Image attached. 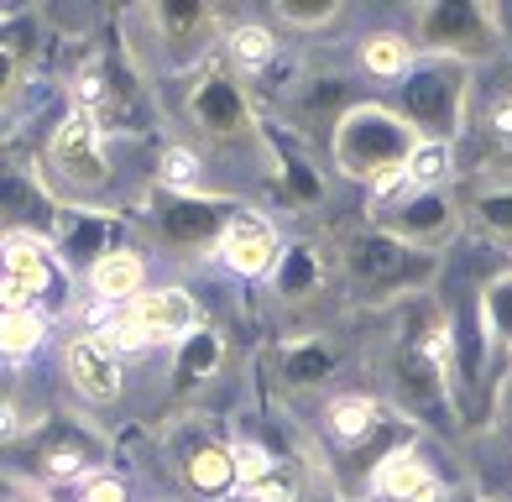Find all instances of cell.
I'll list each match as a JSON object with an SVG mask.
<instances>
[{"instance_id": "obj_25", "label": "cell", "mask_w": 512, "mask_h": 502, "mask_svg": "<svg viewBox=\"0 0 512 502\" xmlns=\"http://www.w3.org/2000/svg\"><path fill=\"white\" fill-rule=\"evenodd\" d=\"M330 272H335V262L324 257V251L314 246V241H288L283 246V262L272 267V278H267V288H272V299L277 304H314L319 293H324V283H330Z\"/></svg>"}, {"instance_id": "obj_34", "label": "cell", "mask_w": 512, "mask_h": 502, "mask_svg": "<svg viewBox=\"0 0 512 502\" xmlns=\"http://www.w3.org/2000/svg\"><path fill=\"white\" fill-rule=\"evenodd\" d=\"M53 497H58V502H136V497H131V482H126L115 466L84 476V482L63 487V492H53Z\"/></svg>"}, {"instance_id": "obj_28", "label": "cell", "mask_w": 512, "mask_h": 502, "mask_svg": "<svg viewBox=\"0 0 512 502\" xmlns=\"http://www.w3.org/2000/svg\"><path fill=\"white\" fill-rule=\"evenodd\" d=\"M84 283H89V293H95V304H105V309H115V304H131L136 293H147L152 283H147V257H142V246H121V251H110L105 262H95L84 272Z\"/></svg>"}, {"instance_id": "obj_2", "label": "cell", "mask_w": 512, "mask_h": 502, "mask_svg": "<svg viewBox=\"0 0 512 502\" xmlns=\"http://www.w3.org/2000/svg\"><path fill=\"white\" fill-rule=\"evenodd\" d=\"M387 403L418 429H434V435H455L460 429L450 314L429 293L403 304L398 314V335L387 346Z\"/></svg>"}, {"instance_id": "obj_32", "label": "cell", "mask_w": 512, "mask_h": 502, "mask_svg": "<svg viewBox=\"0 0 512 502\" xmlns=\"http://www.w3.org/2000/svg\"><path fill=\"white\" fill-rule=\"evenodd\" d=\"M48 335H53V319L42 309H0V351H6L11 367L32 361L48 346Z\"/></svg>"}, {"instance_id": "obj_15", "label": "cell", "mask_w": 512, "mask_h": 502, "mask_svg": "<svg viewBox=\"0 0 512 502\" xmlns=\"http://www.w3.org/2000/svg\"><path fill=\"white\" fill-rule=\"evenodd\" d=\"M168 461H173V482L183 497L194 502H225L241 492V466H236V445L225 435L189 424L168 435Z\"/></svg>"}, {"instance_id": "obj_10", "label": "cell", "mask_w": 512, "mask_h": 502, "mask_svg": "<svg viewBox=\"0 0 512 502\" xmlns=\"http://www.w3.org/2000/svg\"><path fill=\"white\" fill-rule=\"evenodd\" d=\"M11 455H16L11 471L32 476V482H42L48 492H63V487H74V482H84V476H95V471L110 466V440L89 419L53 414L32 440H21Z\"/></svg>"}, {"instance_id": "obj_20", "label": "cell", "mask_w": 512, "mask_h": 502, "mask_svg": "<svg viewBox=\"0 0 512 502\" xmlns=\"http://www.w3.org/2000/svg\"><path fill=\"white\" fill-rule=\"evenodd\" d=\"M131 236H126V220L121 210H68L58 236H53V251L63 257L68 272H89L95 262H105L110 251H121Z\"/></svg>"}, {"instance_id": "obj_26", "label": "cell", "mask_w": 512, "mask_h": 502, "mask_svg": "<svg viewBox=\"0 0 512 502\" xmlns=\"http://www.w3.org/2000/svg\"><path fill=\"white\" fill-rule=\"evenodd\" d=\"M225 361H230V351H225V335H220L215 325L194 330L189 340H183V346H173L168 393H173V398H199L204 387L225 372Z\"/></svg>"}, {"instance_id": "obj_13", "label": "cell", "mask_w": 512, "mask_h": 502, "mask_svg": "<svg viewBox=\"0 0 512 502\" xmlns=\"http://www.w3.org/2000/svg\"><path fill=\"white\" fill-rule=\"evenodd\" d=\"M131 74H136V68H131L126 53L89 48V53L79 58V68L68 74V110L89 116L105 136L142 131V100H136Z\"/></svg>"}, {"instance_id": "obj_30", "label": "cell", "mask_w": 512, "mask_h": 502, "mask_svg": "<svg viewBox=\"0 0 512 502\" xmlns=\"http://www.w3.org/2000/svg\"><path fill=\"white\" fill-rule=\"evenodd\" d=\"M272 194H277V204H283V210H319V204H324V173L309 168L288 142H277Z\"/></svg>"}, {"instance_id": "obj_14", "label": "cell", "mask_w": 512, "mask_h": 502, "mask_svg": "<svg viewBox=\"0 0 512 502\" xmlns=\"http://www.w3.org/2000/svg\"><path fill=\"white\" fill-rule=\"evenodd\" d=\"M53 37V16L42 6H11L0 16V105H6V116H16L32 84H42Z\"/></svg>"}, {"instance_id": "obj_16", "label": "cell", "mask_w": 512, "mask_h": 502, "mask_svg": "<svg viewBox=\"0 0 512 502\" xmlns=\"http://www.w3.org/2000/svg\"><path fill=\"white\" fill-rule=\"evenodd\" d=\"M68 267L53 251V241L37 236H6L0 246V309H42L63 304Z\"/></svg>"}, {"instance_id": "obj_33", "label": "cell", "mask_w": 512, "mask_h": 502, "mask_svg": "<svg viewBox=\"0 0 512 502\" xmlns=\"http://www.w3.org/2000/svg\"><path fill=\"white\" fill-rule=\"evenodd\" d=\"M283 32H304V37H314V32H330V27H340L345 21V6L340 0H272V11H267Z\"/></svg>"}, {"instance_id": "obj_9", "label": "cell", "mask_w": 512, "mask_h": 502, "mask_svg": "<svg viewBox=\"0 0 512 502\" xmlns=\"http://www.w3.org/2000/svg\"><path fill=\"white\" fill-rule=\"evenodd\" d=\"M246 199L236 194H183V189H162L152 184L136 199V215L147 225V241L157 251H168L173 262H194L204 251H220L225 225L236 220Z\"/></svg>"}, {"instance_id": "obj_7", "label": "cell", "mask_w": 512, "mask_h": 502, "mask_svg": "<svg viewBox=\"0 0 512 502\" xmlns=\"http://www.w3.org/2000/svg\"><path fill=\"white\" fill-rule=\"evenodd\" d=\"M476 74L481 68H465L450 58H418L413 74L392 89L387 105L424 136L434 147H455L465 136V121H471L476 105Z\"/></svg>"}, {"instance_id": "obj_18", "label": "cell", "mask_w": 512, "mask_h": 502, "mask_svg": "<svg viewBox=\"0 0 512 502\" xmlns=\"http://www.w3.org/2000/svg\"><path fill=\"white\" fill-rule=\"evenodd\" d=\"M345 367L340 340H330V330H304V335H283L267 356V372L283 393L304 398V393H324Z\"/></svg>"}, {"instance_id": "obj_35", "label": "cell", "mask_w": 512, "mask_h": 502, "mask_svg": "<svg viewBox=\"0 0 512 502\" xmlns=\"http://www.w3.org/2000/svg\"><path fill=\"white\" fill-rule=\"evenodd\" d=\"M0 502H58L42 482H32V476L21 471H6V487H0Z\"/></svg>"}, {"instance_id": "obj_22", "label": "cell", "mask_w": 512, "mask_h": 502, "mask_svg": "<svg viewBox=\"0 0 512 502\" xmlns=\"http://www.w3.org/2000/svg\"><path fill=\"white\" fill-rule=\"evenodd\" d=\"M465 136H476L481 168H492V178H512V79L502 84H476V105Z\"/></svg>"}, {"instance_id": "obj_11", "label": "cell", "mask_w": 512, "mask_h": 502, "mask_svg": "<svg viewBox=\"0 0 512 502\" xmlns=\"http://www.w3.org/2000/svg\"><path fill=\"white\" fill-rule=\"evenodd\" d=\"M366 225H377V231L408 241L413 251H434V257H445V251L455 246V236L465 231V204L450 189L398 184L387 194H371Z\"/></svg>"}, {"instance_id": "obj_8", "label": "cell", "mask_w": 512, "mask_h": 502, "mask_svg": "<svg viewBox=\"0 0 512 502\" xmlns=\"http://www.w3.org/2000/svg\"><path fill=\"white\" fill-rule=\"evenodd\" d=\"M408 37L418 58H450L465 68H486L507 53L502 11L486 0H424L408 11Z\"/></svg>"}, {"instance_id": "obj_23", "label": "cell", "mask_w": 512, "mask_h": 502, "mask_svg": "<svg viewBox=\"0 0 512 502\" xmlns=\"http://www.w3.org/2000/svg\"><path fill=\"white\" fill-rule=\"evenodd\" d=\"M366 502H445V476H439V466L429 461L424 440L403 445L377 471V482H371V497Z\"/></svg>"}, {"instance_id": "obj_24", "label": "cell", "mask_w": 512, "mask_h": 502, "mask_svg": "<svg viewBox=\"0 0 512 502\" xmlns=\"http://www.w3.org/2000/svg\"><path fill=\"white\" fill-rule=\"evenodd\" d=\"M220 58L236 68V74L256 89L262 79H272V68L283 63V37H277V21L267 16H230V32H225V48Z\"/></svg>"}, {"instance_id": "obj_6", "label": "cell", "mask_w": 512, "mask_h": 502, "mask_svg": "<svg viewBox=\"0 0 512 502\" xmlns=\"http://www.w3.org/2000/svg\"><path fill=\"white\" fill-rule=\"evenodd\" d=\"M32 173L48 184V194L63 210H110V189H115V157H110V136L79 116L63 110L48 126V142L37 147Z\"/></svg>"}, {"instance_id": "obj_1", "label": "cell", "mask_w": 512, "mask_h": 502, "mask_svg": "<svg viewBox=\"0 0 512 502\" xmlns=\"http://www.w3.org/2000/svg\"><path fill=\"white\" fill-rule=\"evenodd\" d=\"M183 126H189V142L204 168L209 163H230L251 178V189H272V168H277V136H267L262 110H256L251 84L230 68L225 58L204 63L194 79H183Z\"/></svg>"}, {"instance_id": "obj_3", "label": "cell", "mask_w": 512, "mask_h": 502, "mask_svg": "<svg viewBox=\"0 0 512 502\" xmlns=\"http://www.w3.org/2000/svg\"><path fill=\"white\" fill-rule=\"evenodd\" d=\"M230 16L220 6H136L121 16V53L136 74L194 79L225 48Z\"/></svg>"}, {"instance_id": "obj_5", "label": "cell", "mask_w": 512, "mask_h": 502, "mask_svg": "<svg viewBox=\"0 0 512 502\" xmlns=\"http://www.w3.org/2000/svg\"><path fill=\"white\" fill-rule=\"evenodd\" d=\"M439 272H445V257L413 251L408 241L377 231V225L340 231L335 241V278L361 304H413L434 293Z\"/></svg>"}, {"instance_id": "obj_31", "label": "cell", "mask_w": 512, "mask_h": 502, "mask_svg": "<svg viewBox=\"0 0 512 502\" xmlns=\"http://www.w3.org/2000/svg\"><path fill=\"white\" fill-rule=\"evenodd\" d=\"M465 220L476 225L486 241L512 251V178H481L465 199Z\"/></svg>"}, {"instance_id": "obj_29", "label": "cell", "mask_w": 512, "mask_h": 502, "mask_svg": "<svg viewBox=\"0 0 512 502\" xmlns=\"http://www.w3.org/2000/svg\"><path fill=\"white\" fill-rule=\"evenodd\" d=\"M476 314H481V335H486L492 361H507V367H512V262L497 267L492 278L481 283Z\"/></svg>"}, {"instance_id": "obj_4", "label": "cell", "mask_w": 512, "mask_h": 502, "mask_svg": "<svg viewBox=\"0 0 512 502\" xmlns=\"http://www.w3.org/2000/svg\"><path fill=\"white\" fill-rule=\"evenodd\" d=\"M324 147H330L335 178L361 184L371 194H387V189L408 184L413 157H418V147H424V136H418L387 100L371 95V100H356L335 121V131L324 136Z\"/></svg>"}, {"instance_id": "obj_21", "label": "cell", "mask_w": 512, "mask_h": 502, "mask_svg": "<svg viewBox=\"0 0 512 502\" xmlns=\"http://www.w3.org/2000/svg\"><path fill=\"white\" fill-rule=\"evenodd\" d=\"M0 210H6V236H37V241H53L58 225H63V215H68L27 163H11V168H6Z\"/></svg>"}, {"instance_id": "obj_12", "label": "cell", "mask_w": 512, "mask_h": 502, "mask_svg": "<svg viewBox=\"0 0 512 502\" xmlns=\"http://www.w3.org/2000/svg\"><path fill=\"white\" fill-rule=\"evenodd\" d=\"M105 340H115L121 351H147V346H183L194 330H204V309L189 288L157 283L147 293H136L131 304H115L100 314L95 325Z\"/></svg>"}, {"instance_id": "obj_19", "label": "cell", "mask_w": 512, "mask_h": 502, "mask_svg": "<svg viewBox=\"0 0 512 502\" xmlns=\"http://www.w3.org/2000/svg\"><path fill=\"white\" fill-rule=\"evenodd\" d=\"M283 236H277V220L256 204H241L236 220L225 225V241H220V262L236 272V278H272V267L283 262Z\"/></svg>"}, {"instance_id": "obj_17", "label": "cell", "mask_w": 512, "mask_h": 502, "mask_svg": "<svg viewBox=\"0 0 512 502\" xmlns=\"http://www.w3.org/2000/svg\"><path fill=\"white\" fill-rule=\"evenodd\" d=\"M63 382L68 393H74L84 408H95V414H105V408H115L126 398V356L115 340H105L95 325H84L63 340Z\"/></svg>"}, {"instance_id": "obj_27", "label": "cell", "mask_w": 512, "mask_h": 502, "mask_svg": "<svg viewBox=\"0 0 512 502\" xmlns=\"http://www.w3.org/2000/svg\"><path fill=\"white\" fill-rule=\"evenodd\" d=\"M356 68H361V79L366 84H377V89H398L413 68H418V48H413V37L408 27H377V32H366L361 37V48H356Z\"/></svg>"}]
</instances>
